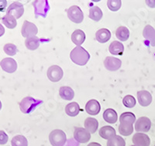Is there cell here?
I'll use <instances>...</instances> for the list:
<instances>
[{"mask_svg":"<svg viewBox=\"0 0 155 146\" xmlns=\"http://www.w3.org/2000/svg\"><path fill=\"white\" fill-rule=\"evenodd\" d=\"M3 50L5 51V53L6 55H9V56H13V55H16V54L17 53V47H16L15 44H6L4 45Z\"/></svg>","mask_w":155,"mask_h":146,"instance_id":"obj_32","label":"cell"},{"mask_svg":"<svg viewBox=\"0 0 155 146\" xmlns=\"http://www.w3.org/2000/svg\"><path fill=\"white\" fill-rule=\"evenodd\" d=\"M21 33L23 37L28 38L30 37H34L38 33V29L34 23L25 20L23 22L21 29Z\"/></svg>","mask_w":155,"mask_h":146,"instance_id":"obj_6","label":"cell"},{"mask_svg":"<svg viewBox=\"0 0 155 146\" xmlns=\"http://www.w3.org/2000/svg\"><path fill=\"white\" fill-rule=\"evenodd\" d=\"M40 44H41L40 38L36 37V36L26 38V41H25V45H26L27 49L30 50V51L37 50L40 46Z\"/></svg>","mask_w":155,"mask_h":146,"instance_id":"obj_23","label":"cell"},{"mask_svg":"<svg viewBox=\"0 0 155 146\" xmlns=\"http://www.w3.org/2000/svg\"><path fill=\"white\" fill-rule=\"evenodd\" d=\"M2 20L3 24L9 29L15 28L16 26V25H17L16 19L15 17H13L12 16H11V15L5 14V16L2 17Z\"/></svg>","mask_w":155,"mask_h":146,"instance_id":"obj_28","label":"cell"},{"mask_svg":"<svg viewBox=\"0 0 155 146\" xmlns=\"http://www.w3.org/2000/svg\"><path fill=\"white\" fill-rule=\"evenodd\" d=\"M0 66L2 69L8 73H13L17 69V63L13 58H5L0 62Z\"/></svg>","mask_w":155,"mask_h":146,"instance_id":"obj_11","label":"cell"},{"mask_svg":"<svg viewBox=\"0 0 155 146\" xmlns=\"http://www.w3.org/2000/svg\"><path fill=\"white\" fill-rule=\"evenodd\" d=\"M143 36L152 47H155V29L150 25H147L143 28Z\"/></svg>","mask_w":155,"mask_h":146,"instance_id":"obj_15","label":"cell"},{"mask_svg":"<svg viewBox=\"0 0 155 146\" xmlns=\"http://www.w3.org/2000/svg\"><path fill=\"white\" fill-rule=\"evenodd\" d=\"M95 38L99 43L104 44L109 41V39L111 38V33L108 29L102 28L96 32Z\"/></svg>","mask_w":155,"mask_h":146,"instance_id":"obj_16","label":"cell"},{"mask_svg":"<svg viewBox=\"0 0 155 146\" xmlns=\"http://www.w3.org/2000/svg\"><path fill=\"white\" fill-rule=\"evenodd\" d=\"M99 134L102 138L109 140L110 138L116 135V130L111 126H104L101 127L99 131Z\"/></svg>","mask_w":155,"mask_h":146,"instance_id":"obj_20","label":"cell"},{"mask_svg":"<svg viewBox=\"0 0 155 146\" xmlns=\"http://www.w3.org/2000/svg\"><path fill=\"white\" fill-rule=\"evenodd\" d=\"M49 141L52 146H64L67 141V136L63 131L55 129L50 133Z\"/></svg>","mask_w":155,"mask_h":146,"instance_id":"obj_3","label":"cell"},{"mask_svg":"<svg viewBox=\"0 0 155 146\" xmlns=\"http://www.w3.org/2000/svg\"><path fill=\"white\" fill-rule=\"evenodd\" d=\"M154 146H155V145H154Z\"/></svg>","mask_w":155,"mask_h":146,"instance_id":"obj_41","label":"cell"},{"mask_svg":"<svg viewBox=\"0 0 155 146\" xmlns=\"http://www.w3.org/2000/svg\"><path fill=\"white\" fill-rule=\"evenodd\" d=\"M74 138L78 142L85 143L88 142L91 139V134L83 127H76L74 132Z\"/></svg>","mask_w":155,"mask_h":146,"instance_id":"obj_8","label":"cell"},{"mask_svg":"<svg viewBox=\"0 0 155 146\" xmlns=\"http://www.w3.org/2000/svg\"><path fill=\"white\" fill-rule=\"evenodd\" d=\"M101 110V106L99 103L95 100H91L88 101V103L85 105V111L88 114L95 116V115L99 114Z\"/></svg>","mask_w":155,"mask_h":146,"instance_id":"obj_14","label":"cell"},{"mask_svg":"<svg viewBox=\"0 0 155 146\" xmlns=\"http://www.w3.org/2000/svg\"><path fill=\"white\" fill-rule=\"evenodd\" d=\"M9 137L5 132L3 131H0V144H5L8 142Z\"/></svg>","mask_w":155,"mask_h":146,"instance_id":"obj_35","label":"cell"},{"mask_svg":"<svg viewBox=\"0 0 155 146\" xmlns=\"http://www.w3.org/2000/svg\"><path fill=\"white\" fill-rule=\"evenodd\" d=\"M103 119L105 120V121L109 124H115L118 119L117 113L113 109L109 108L103 113Z\"/></svg>","mask_w":155,"mask_h":146,"instance_id":"obj_22","label":"cell"},{"mask_svg":"<svg viewBox=\"0 0 155 146\" xmlns=\"http://www.w3.org/2000/svg\"><path fill=\"white\" fill-rule=\"evenodd\" d=\"M122 62L120 59L115 57L109 56L106 57L104 60V66L107 70L115 72L117 71L121 68Z\"/></svg>","mask_w":155,"mask_h":146,"instance_id":"obj_10","label":"cell"},{"mask_svg":"<svg viewBox=\"0 0 155 146\" xmlns=\"http://www.w3.org/2000/svg\"><path fill=\"white\" fill-rule=\"evenodd\" d=\"M60 97L65 100H71L74 97V92L69 86H62L59 90Z\"/></svg>","mask_w":155,"mask_h":146,"instance_id":"obj_21","label":"cell"},{"mask_svg":"<svg viewBox=\"0 0 155 146\" xmlns=\"http://www.w3.org/2000/svg\"><path fill=\"white\" fill-rule=\"evenodd\" d=\"M137 99L140 105L142 107H147L152 102V95L147 90H140L137 92Z\"/></svg>","mask_w":155,"mask_h":146,"instance_id":"obj_13","label":"cell"},{"mask_svg":"<svg viewBox=\"0 0 155 146\" xmlns=\"http://www.w3.org/2000/svg\"><path fill=\"white\" fill-rule=\"evenodd\" d=\"M2 109V103H1V101H0V110Z\"/></svg>","mask_w":155,"mask_h":146,"instance_id":"obj_39","label":"cell"},{"mask_svg":"<svg viewBox=\"0 0 155 146\" xmlns=\"http://www.w3.org/2000/svg\"><path fill=\"white\" fill-rule=\"evenodd\" d=\"M116 36L120 41H126L130 37V30L126 26H120L116 30Z\"/></svg>","mask_w":155,"mask_h":146,"instance_id":"obj_25","label":"cell"},{"mask_svg":"<svg viewBox=\"0 0 155 146\" xmlns=\"http://www.w3.org/2000/svg\"><path fill=\"white\" fill-rule=\"evenodd\" d=\"M41 104H42V101L36 100L31 97H27L19 103V108L23 114H30Z\"/></svg>","mask_w":155,"mask_h":146,"instance_id":"obj_2","label":"cell"},{"mask_svg":"<svg viewBox=\"0 0 155 146\" xmlns=\"http://www.w3.org/2000/svg\"><path fill=\"white\" fill-rule=\"evenodd\" d=\"M70 58L71 62L78 65H85L90 59L89 53L81 46H76L75 48L71 51Z\"/></svg>","mask_w":155,"mask_h":146,"instance_id":"obj_1","label":"cell"},{"mask_svg":"<svg viewBox=\"0 0 155 146\" xmlns=\"http://www.w3.org/2000/svg\"><path fill=\"white\" fill-rule=\"evenodd\" d=\"M132 141L135 146H150V139L143 133H136L133 136Z\"/></svg>","mask_w":155,"mask_h":146,"instance_id":"obj_12","label":"cell"},{"mask_svg":"<svg viewBox=\"0 0 155 146\" xmlns=\"http://www.w3.org/2000/svg\"><path fill=\"white\" fill-rule=\"evenodd\" d=\"M80 106L76 102L70 103L65 107V113L70 117H76L79 114Z\"/></svg>","mask_w":155,"mask_h":146,"instance_id":"obj_24","label":"cell"},{"mask_svg":"<svg viewBox=\"0 0 155 146\" xmlns=\"http://www.w3.org/2000/svg\"><path fill=\"white\" fill-rule=\"evenodd\" d=\"M109 51L113 55H122L124 52V46L120 41H114L109 45Z\"/></svg>","mask_w":155,"mask_h":146,"instance_id":"obj_18","label":"cell"},{"mask_svg":"<svg viewBox=\"0 0 155 146\" xmlns=\"http://www.w3.org/2000/svg\"><path fill=\"white\" fill-rule=\"evenodd\" d=\"M5 34V29L2 24H0V37H2Z\"/></svg>","mask_w":155,"mask_h":146,"instance_id":"obj_37","label":"cell"},{"mask_svg":"<svg viewBox=\"0 0 155 146\" xmlns=\"http://www.w3.org/2000/svg\"><path fill=\"white\" fill-rule=\"evenodd\" d=\"M12 146H28V141L23 135H16L11 140Z\"/></svg>","mask_w":155,"mask_h":146,"instance_id":"obj_30","label":"cell"},{"mask_svg":"<svg viewBox=\"0 0 155 146\" xmlns=\"http://www.w3.org/2000/svg\"><path fill=\"white\" fill-rule=\"evenodd\" d=\"M71 41L76 46H81L85 41V34L81 30H76L71 34Z\"/></svg>","mask_w":155,"mask_h":146,"instance_id":"obj_17","label":"cell"},{"mask_svg":"<svg viewBox=\"0 0 155 146\" xmlns=\"http://www.w3.org/2000/svg\"><path fill=\"white\" fill-rule=\"evenodd\" d=\"M136 121L135 115L131 112H125L120 115V123H126L134 124Z\"/></svg>","mask_w":155,"mask_h":146,"instance_id":"obj_29","label":"cell"},{"mask_svg":"<svg viewBox=\"0 0 155 146\" xmlns=\"http://www.w3.org/2000/svg\"><path fill=\"white\" fill-rule=\"evenodd\" d=\"M102 11L99 6H93L89 9V17L94 21H99L102 18Z\"/></svg>","mask_w":155,"mask_h":146,"instance_id":"obj_26","label":"cell"},{"mask_svg":"<svg viewBox=\"0 0 155 146\" xmlns=\"http://www.w3.org/2000/svg\"><path fill=\"white\" fill-rule=\"evenodd\" d=\"M7 6V1L6 0H0V12H4Z\"/></svg>","mask_w":155,"mask_h":146,"instance_id":"obj_36","label":"cell"},{"mask_svg":"<svg viewBox=\"0 0 155 146\" xmlns=\"http://www.w3.org/2000/svg\"><path fill=\"white\" fill-rule=\"evenodd\" d=\"M68 17L71 21L75 23H81L84 19V14L79 6L72 5L68 9Z\"/></svg>","mask_w":155,"mask_h":146,"instance_id":"obj_4","label":"cell"},{"mask_svg":"<svg viewBox=\"0 0 155 146\" xmlns=\"http://www.w3.org/2000/svg\"><path fill=\"white\" fill-rule=\"evenodd\" d=\"M85 128L89 132L90 134L95 133L98 127H99V122L98 121L93 117H88L85 121Z\"/></svg>","mask_w":155,"mask_h":146,"instance_id":"obj_19","label":"cell"},{"mask_svg":"<svg viewBox=\"0 0 155 146\" xmlns=\"http://www.w3.org/2000/svg\"><path fill=\"white\" fill-rule=\"evenodd\" d=\"M87 146H102V145L97 142H92V143H90V144H88Z\"/></svg>","mask_w":155,"mask_h":146,"instance_id":"obj_38","label":"cell"},{"mask_svg":"<svg viewBox=\"0 0 155 146\" xmlns=\"http://www.w3.org/2000/svg\"><path fill=\"white\" fill-rule=\"evenodd\" d=\"M24 13V8L23 4L19 2H12L6 10V14H9L16 18L19 19Z\"/></svg>","mask_w":155,"mask_h":146,"instance_id":"obj_7","label":"cell"},{"mask_svg":"<svg viewBox=\"0 0 155 146\" xmlns=\"http://www.w3.org/2000/svg\"><path fill=\"white\" fill-rule=\"evenodd\" d=\"M131 146H135V145H131Z\"/></svg>","mask_w":155,"mask_h":146,"instance_id":"obj_40","label":"cell"},{"mask_svg":"<svg viewBox=\"0 0 155 146\" xmlns=\"http://www.w3.org/2000/svg\"><path fill=\"white\" fill-rule=\"evenodd\" d=\"M151 127V121L147 117H141L135 123V131L140 132H148Z\"/></svg>","mask_w":155,"mask_h":146,"instance_id":"obj_9","label":"cell"},{"mask_svg":"<svg viewBox=\"0 0 155 146\" xmlns=\"http://www.w3.org/2000/svg\"><path fill=\"white\" fill-rule=\"evenodd\" d=\"M123 104L126 107L133 108L136 105V100L133 96L127 95L123 100Z\"/></svg>","mask_w":155,"mask_h":146,"instance_id":"obj_34","label":"cell"},{"mask_svg":"<svg viewBox=\"0 0 155 146\" xmlns=\"http://www.w3.org/2000/svg\"><path fill=\"white\" fill-rule=\"evenodd\" d=\"M107 146H126V141L121 136L116 135L108 140Z\"/></svg>","mask_w":155,"mask_h":146,"instance_id":"obj_31","label":"cell"},{"mask_svg":"<svg viewBox=\"0 0 155 146\" xmlns=\"http://www.w3.org/2000/svg\"><path fill=\"white\" fill-rule=\"evenodd\" d=\"M122 5L121 0H109L107 2V6L113 12H116L120 9Z\"/></svg>","mask_w":155,"mask_h":146,"instance_id":"obj_33","label":"cell"},{"mask_svg":"<svg viewBox=\"0 0 155 146\" xmlns=\"http://www.w3.org/2000/svg\"><path fill=\"white\" fill-rule=\"evenodd\" d=\"M119 132H120L121 135H130L134 132V126L130 124L120 123V126H119Z\"/></svg>","mask_w":155,"mask_h":146,"instance_id":"obj_27","label":"cell"},{"mask_svg":"<svg viewBox=\"0 0 155 146\" xmlns=\"http://www.w3.org/2000/svg\"><path fill=\"white\" fill-rule=\"evenodd\" d=\"M48 77L50 81L53 83L59 82L63 78L64 72L61 68L58 65H51L48 70Z\"/></svg>","mask_w":155,"mask_h":146,"instance_id":"obj_5","label":"cell"}]
</instances>
